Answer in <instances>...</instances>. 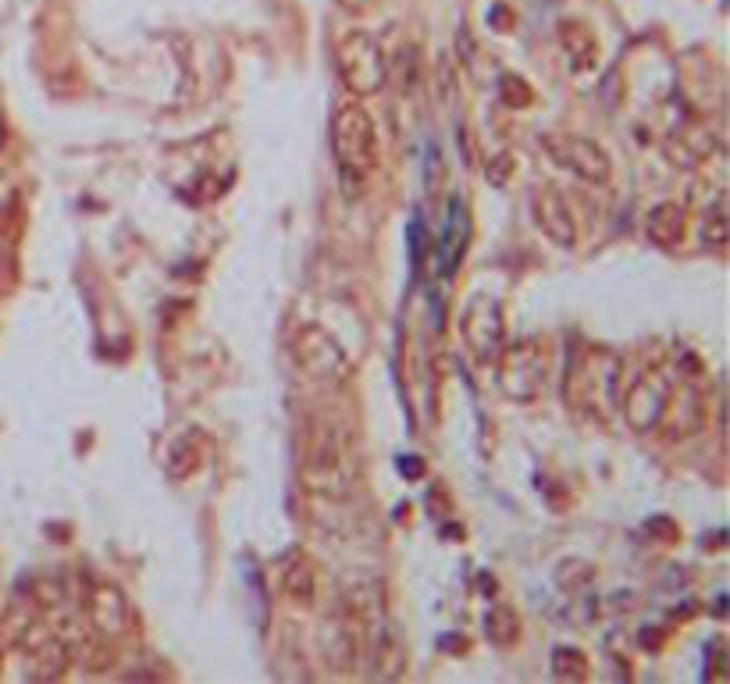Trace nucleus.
I'll return each mask as SVG.
<instances>
[{"label": "nucleus", "instance_id": "4", "mask_svg": "<svg viewBox=\"0 0 730 684\" xmlns=\"http://www.w3.org/2000/svg\"><path fill=\"white\" fill-rule=\"evenodd\" d=\"M339 4H342V8H346V11H357V8H364V0H339Z\"/></svg>", "mask_w": 730, "mask_h": 684}, {"label": "nucleus", "instance_id": "1", "mask_svg": "<svg viewBox=\"0 0 730 684\" xmlns=\"http://www.w3.org/2000/svg\"><path fill=\"white\" fill-rule=\"evenodd\" d=\"M332 143H335V161L342 171V186L353 193V186L367 179V171L374 164V125L360 107H342L339 118L332 125Z\"/></svg>", "mask_w": 730, "mask_h": 684}, {"label": "nucleus", "instance_id": "3", "mask_svg": "<svg viewBox=\"0 0 730 684\" xmlns=\"http://www.w3.org/2000/svg\"><path fill=\"white\" fill-rule=\"evenodd\" d=\"M467 246H471V214H467V204L456 196L453 204H449L446 221H442V236H438V250H435L438 275H453L460 268Z\"/></svg>", "mask_w": 730, "mask_h": 684}, {"label": "nucleus", "instance_id": "2", "mask_svg": "<svg viewBox=\"0 0 730 684\" xmlns=\"http://www.w3.org/2000/svg\"><path fill=\"white\" fill-rule=\"evenodd\" d=\"M335 57H339V72L346 79V86L353 93H374L382 90L385 82V57L374 43V36L367 33H346L335 47Z\"/></svg>", "mask_w": 730, "mask_h": 684}]
</instances>
